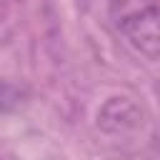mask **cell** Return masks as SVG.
<instances>
[{
  "instance_id": "6da1fadb",
  "label": "cell",
  "mask_w": 160,
  "mask_h": 160,
  "mask_svg": "<svg viewBox=\"0 0 160 160\" xmlns=\"http://www.w3.org/2000/svg\"><path fill=\"white\" fill-rule=\"evenodd\" d=\"M108 18L138 55L160 60V0H108Z\"/></svg>"
},
{
  "instance_id": "7a4b0ae2",
  "label": "cell",
  "mask_w": 160,
  "mask_h": 160,
  "mask_svg": "<svg viewBox=\"0 0 160 160\" xmlns=\"http://www.w3.org/2000/svg\"><path fill=\"white\" fill-rule=\"evenodd\" d=\"M98 122L105 132L112 135H130L140 130V110L128 98H110L102 110L98 112Z\"/></svg>"
}]
</instances>
